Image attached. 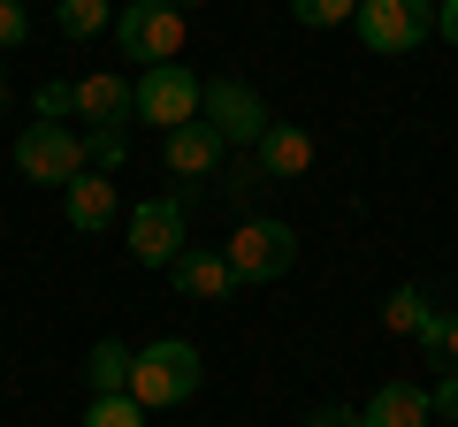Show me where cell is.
Listing matches in <instances>:
<instances>
[{
  "instance_id": "obj_1",
  "label": "cell",
  "mask_w": 458,
  "mask_h": 427,
  "mask_svg": "<svg viewBox=\"0 0 458 427\" xmlns=\"http://www.w3.org/2000/svg\"><path fill=\"white\" fill-rule=\"evenodd\" d=\"M199 381H207V359H199V344H183V336H161V344H146L131 359V397L146 412H168V405H191Z\"/></svg>"
},
{
  "instance_id": "obj_2",
  "label": "cell",
  "mask_w": 458,
  "mask_h": 427,
  "mask_svg": "<svg viewBox=\"0 0 458 427\" xmlns=\"http://www.w3.org/2000/svg\"><path fill=\"white\" fill-rule=\"evenodd\" d=\"M229 275L237 282H283L298 267V230L291 222H276V214H245L237 230H229Z\"/></svg>"
},
{
  "instance_id": "obj_3",
  "label": "cell",
  "mask_w": 458,
  "mask_h": 427,
  "mask_svg": "<svg viewBox=\"0 0 458 427\" xmlns=\"http://www.w3.org/2000/svg\"><path fill=\"white\" fill-rule=\"evenodd\" d=\"M199 122H207L222 146L252 153V146H260V130H267L276 115H267V99L252 92L245 77H207V84H199Z\"/></svg>"
},
{
  "instance_id": "obj_4",
  "label": "cell",
  "mask_w": 458,
  "mask_h": 427,
  "mask_svg": "<svg viewBox=\"0 0 458 427\" xmlns=\"http://www.w3.org/2000/svg\"><path fill=\"white\" fill-rule=\"evenodd\" d=\"M183 31H191V16H176L168 0H123V16H114V46H123V62H176L183 54Z\"/></svg>"
},
{
  "instance_id": "obj_5",
  "label": "cell",
  "mask_w": 458,
  "mask_h": 427,
  "mask_svg": "<svg viewBox=\"0 0 458 427\" xmlns=\"http://www.w3.org/2000/svg\"><path fill=\"white\" fill-rule=\"evenodd\" d=\"M16 176L23 183H47V191H69V183L84 176V130H69V122H23Z\"/></svg>"
},
{
  "instance_id": "obj_6",
  "label": "cell",
  "mask_w": 458,
  "mask_h": 427,
  "mask_svg": "<svg viewBox=\"0 0 458 427\" xmlns=\"http://www.w3.org/2000/svg\"><path fill=\"white\" fill-rule=\"evenodd\" d=\"M123 230H131V260H138V267H161V275L183 260V252H191V245H183V198H176V191L138 198Z\"/></svg>"
},
{
  "instance_id": "obj_7",
  "label": "cell",
  "mask_w": 458,
  "mask_h": 427,
  "mask_svg": "<svg viewBox=\"0 0 458 427\" xmlns=\"http://www.w3.org/2000/svg\"><path fill=\"white\" fill-rule=\"evenodd\" d=\"M352 31H360L367 54H412L436 31V0H360Z\"/></svg>"
},
{
  "instance_id": "obj_8",
  "label": "cell",
  "mask_w": 458,
  "mask_h": 427,
  "mask_svg": "<svg viewBox=\"0 0 458 427\" xmlns=\"http://www.w3.org/2000/svg\"><path fill=\"white\" fill-rule=\"evenodd\" d=\"M138 92V122H153V130H183V122H199V77L183 62H161V69H146V77L131 84Z\"/></svg>"
},
{
  "instance_id": "obj_9",
  "label": "cell",
  "mask_w": 458,
  "mask_h": 427,
  "mask_svg": "<svg viewBox=\"0 0 458 427\" xmlns=\"http://www.w3.org/2000/svg\"><path fill=\"white\" fill-rule=\"evenodd\" d=\"M222 138L207 130V122H183V130H168L161 138V161H168V176H183V183H207V176H222Z\"/></svg>"
},
{
  "instance_id": "obj_10",
  "label": "cell",
  "mask_w": 458,
  "mask_h": 427,
  "mask_svg": "<svg viewBox=\"0 0 458 427\" xmlns=\"http://www.w3.org/2000/svg\"><path fill=\"white\" fill-rule=\"evenodd\" d=\"M62 214H69V230H84V237H99L123 214V191H114V176H99V168H84L77 183L62 191Z\"/></svg>"
},
{
  "instance_id": "obj_11",
  "label": "cell",
  "mask_w": 458,
  "mask_h": 427,
  "mask_svg": "<svg viewBox=\"0 0 458 427\" xmlns=\"http://www.w3.org/2000/svg\"><path fill=\"white\" fill-rule=\"evenodd\" d=\"M123 115H138L131 77H114V69H99V77H77V122H84V130H99V122L114 130Z\"/></svg>"
},
{
  "instance_id": "obj_12",
  "label": "cell",
  "mask_w": 458,
  "mask_h": 427,
  "mask_svg": "<svg viewBox=\"0 0 458 427\" xmlns=\"http://www.w3.org/2000/svg\"><path fill=\"white\" fill-rule=\"evenodd\" d=\"M252 161H260L267 183H291V176H306V168H313V138L298 130V122H267L260 146H252Z\"/></svg>"
},
{
  "instance_id": "obj_13",
  "label": "cell",
  "mask_w": 458,
  "mask_h": 427,
  "mask_svg": "<svg viewBox=\"0 0 458 427\" xmlns=\"http://www.w3.org/2000/svg\"><path fill=\"white\" fill-rule=\"evenodd\" d=\"M428 420H436V405H428V389H412V381H382L360 405V427H428Z\"/></svg>"
},
{
  "instance_id": "obj_14",
  "label": "cell",
  "mask_w": 458,
  "mask_h": 427,
  "mask_svg": "<svg viewBox=\"0 0 458 427\" xmlns=\"http://www.w3.org/2000/svg\"><path fill=\"white\" fill-rule=\"evenodd\" d=\"M168 282H176L183 297H229V282H237V275H229L222 252H199V245H191L176 267H168Z\"/></svg>"
},
{
  "instance_id": "obj_15",
  "label": "cell",
  "mask_w": 458,
  "mask_h": 427,
  "mask_svg": "<svg viewBox=\"0 0 458 427\" xmlns=\"http://www.w3.org/2000/svg\"><path fill=\"white\" fill-rule=\"evenodd\" d=\"M131 344H114V336H99L92 359H84V381H92V397H114V389H131Z\"/></svg>"
},
{
  "instance_id": "obj_16",
  "label": "cell",
  "mask_w": 458,
  "mask_h": 427,
  "mask_svg": "<svg viewBox=\"0 0 458 427\" xmlns=\"http://www.w3.org/2000/svg\"><path fill=\"white\" fill-rule=\"evenodd\" d=\"M428 321H436V306H428V297L412 290V282L382 297V329H390V336H412V344H420V329H428Z\"/></svg>"
},
{
  "instance_id": "obj_17",
  "label": "cell",
  "mask_w": 458,
  "mask_h": 427,
  "mask_svg": "<svg viewBox=\"0 0 458 427\" xmlns=\"http://www.w3.org/2000/svg\"><path fill=\"white\" fill-rule=\"evenodd\" d=\"M420 351H428V366L436 374H458V313H436L420 329Z\"/></svg>"
},
{
  "instance_id": "obj_18",
  "label": "cell",
  "mask_w": 458,
  "mask_h": 427,
  "mask_svg": "<svg viewBox=\"0 0 458 427\" xmlns=\"http://www.w3.org/2000/svg\"><path fill=\"white\" fill-rule=\"evenodd\" d=\"M54 23H62V38H99L107 31V0H54Z\"/></svg>"
},
{
  "instance_id": "obj_19",
  "label": "cell",
  "mask_w": 458,
  "mask_h": 427,
  "mask_svg": "<svg viewBox=\"0 0 458 427\" xmlns=\"http://www.w3.org/2000/svg\"><path fill=\"white\" fill-rule=\"evenodd\" d=\"M84 427H146V405H138L131 389H114V397H92V405H84Z\"/></svg>"
},
{
  "instance_id": "obj_20",
  "label": "cell",
  "mask_w": 458,
  "mask_h": 427,
  "mask_svg": "<svg viewBox=\"0 0 458 427\" xmlns=\"http://www.w3.org/2000/svg\"><path fill=\"white\" fill-rule=\"evenodd\" d=\"M123 161H131V138H123V130H107V122H99V130H84V168L114 176Z\"/></svg>"
},
{
  "instance_id": "obj_21",
  "label": "cell",
  "mask_w": 458,
  "mask_h": 427,
  "mask_svg": "<svg viewBox=\"0 0 458 427\" xmlns=\"http://www.w3.org/2000/svg\"><path fill=\"white\" fill-rule=\"evenodd\" d=\"M291 16L306 23V31H336V23L360 16V0H291Z\"/></svg>"
},
{
  "instance_id": "obj_22",
  "label": "cell",
  "mask_w": 458,
  "mask_h": 427,
  "mask_svg": "<svg viewBox=\"0 0 458 427\" xmlns=\"http://www.w3.org/2000/svg\"><path fill=\"white\" fill-rule=\"evenodd\" d=\"M31 115H38V122H69V115H77V84L47 77V84L31 92Z\"/></svg>"
},
{
  "instance_id": "obj_23",
  "label": "cell",
  "mask_w": 458,
  "mask_h": 427,
  "mask_svg": "<svg viewBox=\"0 0 458 427\" xmlns=\"http://www.w3.org/2000/svg\"><path fill=\"white\" fill-rule=\"evenodd\" d=\"M260 183H267V176H260V161H252V153H245V161H237V168H229V176H222V198H229V206H245V198L260 191Z\"/></svg>"
},
{
  "instance_id": "obj_24",
  "label": "cell",
  "mask_w": 458,
  "mask_h": 427,
  "mask_svg": "<svg viewBox=\"0 0 458 427\" xmlns=\"http://www.w3.org/2000/svg\"><path fill=\"white\" fill-rule=\"evenodd\" d=\"M23 38H31V8H23V0H0V54L23 46Z\"/></svg>"
},
{
  "instance_id": "obj_25",
  "label": "cell",
  "mask_w": 458,
  "mask_h": 427,
  "mask_svg": "<svg viewBox=\"0 0 458 427\" xmlns=\"http://www.w3.org/2000/svg\"><path fill=\"white\" fill-rule=\"evenodd\" d=\"M428 405H436V412H443V420H458V374H443V381H436V389H428Z\"/></svg>"
},
{
  "instance_id": "obj_26",
  "label": "cell",
  "mask_w": 458,
  "mask_h": 427,
  "mask_svg": "<svg viewBox=\"0 0 458 427\" xmlns=\"http://www.w3.org/2000/svg\"><path fill=\"white\" fill-rule=\"evenodd\" d=\"M436 38H443V46H458V0H436Z\"/></svg>"
},
{
  "instance_id": "obj_27",
  "label": "cell",
  "mask_w": 458,
  "mask_h": 427,
  "mask_svg": "<svg viewBox=\"0 0 458 427\" xmlns=\"http://www.w3.org/2000/svg\"><path fill=\"white\" fill-rule=\"evenodd\" d=\"M306 427H360V412H344V405H321Z\"/></svg>"
},
{
  "instance_id": "obj_28",
  "label": "cell",
  "mask_w": 458,
  "mask_h": 427,
  "mask_svg": "<svg viewBox=\"0 0 458 427\" xmlns=\"http://www.w3.org/2000/svg\"><path fill=\"white\" fill-rule=\"evenodd\" d=\"M168 8H176V16H191V8H207V0H168Z\"/></svg>"
},
{
  "instance_id": "obj_29",
  "label": "cell",
  "mask_w": 458,
  "mask_h": 427,
  "mask_svg": "<svg viewBox=\"0 0 458 427\" xmlns=\"http://www.w3.org/2000/svg\"><path fill=\"white\" fill-rule=\"evenodd\" d=\"M0 107H8V62H0Z\"/></svg>"
}]
</instances>
